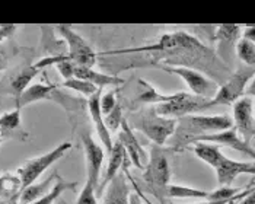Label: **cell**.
<instances>
[{"label": "cell", "mask_w": 255, "mask_h": 204, "mask_svg": "<svg viewBox=\"0 0 255 204\" xmlns=\"http://www.w3.org/2000/svg\"><path fill=\"white\" fill-rule=\"evenodd\" d=\"M162 53L165 56V66H181L196 70H203L213 76V81L219 85L225 83L232 75L229 66L220 60L216 53L201 44L196 37L185 32H171L163 34L155 44L127 48V50H114L102 53V56H117V54H133V53ZM163 59V60H165Z\"/></svg>", "instance_id": "obj_1"}, {"label": "cell", "mask_w": 255, "mask_h": 204, "mask_svg": "<svg viewBox=\"0 0 255 204\" xmlns=\"http://www.w3.org/2000/svg\"><path fill=\"white\" fill-rule=\"evenodd\" d=\"M232 127L234 118L229 115H188L179 118L174 134L175 144L172 149H185L196 137L226 131Z\"/></svg>", "instance_id": "obj_2"}, {"label": "cell", "mask_w": 255, "mask_h": 204, "mask_svg": "<svg viewBox=\"0 0 255 204\" xmlns=\"http://www.w3.org/2000/svg\"><path fill=\"white\" fill-rule=\"evenodd\" d=\"M143 181L147 191L155 196L160 204H168V187L171 185V168L162 146L152 144L149 162L144 168Z\"/></svg>", "instance_id": "obj_3"}, {"label": "cell", "mask_w": 255, "mask_h": 204, "mask_svg": "<svg viewBox=\"0 0 255 204\" xmlns=\"http://www.w3.org/2000/svg\"><path fill=\"white\" fill-rule=\"evenodd\" d=\"M177 124L178 120L159 115L155 108L146 111L138 117L137 121H134L138 131H141L149 140H152L153 144L157 146H163L175 134Z\"/></svg>", "instance_id": "obj_4"}, {"label": "cell", "mask_w": 255, "mask_h": 204, "mask_svg": "<svg viewBox=\"0 0 255 204\" xmlns=\"http://www.w3.org/2000/svg\"><path fill=\"white\" fill-rule=\"evenodd\" d=\"M70 149H72V143L63 142L60 143L57 147H54L53 150H50L41 156H37V158H32L23 163L16 172L19 175L20 183H22V190H25L26 187L35 183L53 163L60 161Z\"/></svg>", "instance_id": "obj_5"}, {"label": "cell", "mask_w": 255, "mask_h": 204, "mask_svg": "<svg viewBox=\"0 0 255 204\" xmlns=\"http://www.w3.org/2000/svg\"><path fill=\"white\" fill-rule=\"evenodd\" d=\"M156 66L159 69L165 70L166 73H171V75L181 78L191 89L193 95L200 97V98H206V100H213L216 97L220 85L196 69L181 67V66H165V64H156Z\"/></svg>", "instance_id": "obj_6"}, {"label": "cell", "mask_w": 255, "mask_h": 204, "mask_svg": "<svg viewBox=\"0 0 255 204\" xmlns=\"http://www.w3.org/2000/svg\"><path fill=\"white\" fill-rule=\"evenodd\" d=\"M255 76V67L241 66L229 79L219 86L216 97L212 100V106L216 105H234L236 101L244 98L248 82Z\"/></svg>", "instance_id": "obj_7"}, {"label": "cell", "mask_w": 255, "mask_h": 204, "mask_svg": "<svg viewBox=\"0 0 255 204\" xmlns=\"http://www.w3.org/2000/svg\"><path fill=\"white\" fill-rule=\"evenodd\" d=\"M209 108H212V100L200 98V97H196L193 94H187V92H182L181 98H178L177 101L155 106L159 115L168 117V118H175V120L188 117V115H194L197 112L206 111Z\"/></svg>", "instance_id": "obj_8"}, {"label": "cell", "mask_w": 255, "mask_h": 204, "mask_svg": "<svg viewBox=\"0 0 255 204\" xmlns=\"http://www.w3.org/2000/svg\"><path fill=\"white\" fill-rule=\"evenodd\" d=\"M59 31L60 37L64 40L67 45V56L76 66L83 67H94L97 63L98 54L92 50V47L83 40L78 32H75L70 26L60 25L56 28Z\"/></svg>", "instance_id": "obj_9"}, {"label": "cell", "mask_w": 255, "mask_h": 204, "mask_svg": "<svg viewBox=\"0 0 255 204\" xmlns=\"http://www.w3.org/2000/svg\"><path fill=\"white\" fill-rule=\"evenodd\" d=\"M44 100L59 102L60 105H63L66 109H69V106H67L69 102L73 103V102L79 101L75 98L66 97L63 92H60L59 86L54 83H35V85H31L18 100H15V106H19L22 109L23 106H26L29 103L44 101Z\"/></svg>", "instance_id": "obj_10"}, {"label": "cell", "mask_w": 255, "mask_h": 204, "mask_svg": "<svg viewBox=\"0 0 255 204\" xmlns=\"http://www.w3.org/2000/svg\"><path fill=\"white\" fill-rule=\"evenodd\" d=\"M39 73V69L35 64H23L18 69L12 70L9 75L3 78L0 82V92L9 94L15 100H18L20 95L29 88V82L32 81Z\"/></svg>", "instance_id": "obj_11"}, {"label": "cell", "mask_w": 255, "mask_h": 204, "mask_svg": "<svg viewBox=\"0 0 255 204\" xmlns=\"http://www.w3.org/2000/svg\"><path fill=\"white\" fill-rule=\"evenodd\" d=\"M234 127L238 134L251 144L255 139L254 102L251 97H244L234 103Z\"/></svg>", "instance_id": "obj_12"}, {"label": "cell", "mask_w": 255, "mask_h": 204, "mask_svg": "<svg viewBox=\"0 0 255 204\" xmlns=\"http://www.w3.org/2000/svg\"><path fill=\"white\" fill-rule=\"evenodd\" d=\"M82 144H83L85 158H86V181H89L98 191L99 184H101L99 183L101 168L105 158L104 149L92 139L89 133L82 134Z\"/></svg>", "instance_id": "obj_13"}, {"label": "cell", "mask_w": 255, "mask_h": 204, "mask_svg": "<svg viewBox=\"0 0 255 204\" xmlns=\"http://www.w3.org/2000/svg\"><path fill=\"white\" fill-rule=\"evenodd\" d=\"M197 142L212 143V144H222V146H228L231 149H235L238 152H242L244 155L250 156L251 159L255 161V147H253L250 143H247L236 131L235 127L226 130V131H220L215 134H207V136H200L193 139L190 144H194Z\"/></svg>", "instance_id": "obj_14"}, {"label": "cell", "mask_w": 255, "mask_h": 204, "mask_svg": "<svg viewBox=\"0 0 255 204\" xmlns=\"http://www.w3.org/2000/svg\"><path fill=\"white\" fill-rule=\"evenodd\" d=\"M118 142L121 143V146L124 147L128 159L131 161V163L136 168H138V169L146 168V165L149 162V156L146 155L144 149L138 143L137 137L134 136L133 130L130 128V125H128L126 118H124V121L120 127V131H118Z\"/></svg>", "instance_id": "obj_15"}, {"label": "cell", "mask_w": 255, "mask_h": 204, "mask_svg": "<svg viewBox=\"0 0 255 204\" xmlns=\"http://www.w3.org/2000/svg\"><path fill=\"white\" fill-rule=\"evenodd\" d=\"M241 31H242L241 26H234V25H222L215 28L212 41L217 42V57L223 63L232 57V51L234 48L236 50Z\"/></svg>", "instance_id": "obj_16"}, {"label": "cell", "mask_w": 255, "mask_h": 204, "mask_svg": "<svg viewBox=\"0 0 255 204\" xmlns=\"http://www.w3.org/2000/svg\"><path fill=\"white\" fill-rule=\"evenodd\" d=\"M101 97H102V89H98L91 98H88V109H89L91 120L94 122L95 131L98 134V139L104 144V147L107 149V152L110 153L114 147V143H113L108 127L105 125V120H104V115L101 111Z\"/></svg>", "instance_id": "obj_17"}, {"label": "cell", "mask_w": 255, "mask_h": 204, "mask_svg": "<svg viewBox=\"0 0 255 204\" xmlns=\"http://www.w3.org/2000/svg\"><path fill=\"white\" fill-rule=\"evenodd\" d=\"M0 134L3 139H15L20 142L28 137V134L22 128L19 106H15L12 111L3 112L0 115Z\"/></svg>", "instance_id": "obj_18"}, {"label": "cell", "mask_w": 255, "mask_h": 204, "mask_svg": "<svg viewBox=\"0 0 255 204\" xmlns=\"http://www.w3.org/2000/svg\"><path fill=\"white\" fill-rule=\"evenodd\" d=\"M126 161H128V156L126 153L124 147L121 146L120 142L114 143V147L110 152V161H108V165H107V171L104 174V180L99 184L97 196H102V193H104V190H107L108 184L111 183L120 174V169L124 166Z\"/></svg>", "instance_id": "obj_19"}, {"label": "cell", "mask_w": 255, "mask_h": 204, "mask_svg": "<svg viewBox=\"0 0 255 204\" xmlns=\"http://www.w3.org/2000/svg\"><path fill=\"white\" fill-rule=\"evenodd\" d=\"M130 187L127 183L126 172H120L117 177L108 184L107 193L102 197V204H130Z\"/></svg>", "instance_id": "obj_20"}, {"label": "cell", "mask_w": 255, "mask_h": 204, "mask_svg": "<svg viewBox=\"0 0 255 204\" xmlns=\"http://www.w3.org/2000/svg\"><path fill=\"white\" fill-rule=\"evenodd\" d=\"M59 172L54 171L50 177H47L45 180L39 181V183H34L32 185L26 187L25 190H22L19 196V204H32L35 202L41 200L42 197H45L54 187V181H57Z\"/></svg>", "instance_id": "obj_21"}, {"label": "cell", "mask_w": 255, "mask_h": 204, "mask_svg": "<svg viewBox=\"0 0 255 204\" xmlns=\"http://www.w3.org/2000/svg\"><path fill=\"white\" fill-rule=\"evenodd\" d=\"M75 78L91 82L99 89H102L104 86H108V85H123L124 83V79H121L118 76L107 75V73H102L98 70H94V67L91 69V67H83V66H76Z\"/></svg>", "instance_id": "obj_22"}, {"label": "cell", "mask_w": 255, "mask_h": 204, "mask_svg": "<svg viewBox=\"0 0 255 204\" xmlns=\"http://www.w3.org/2000/svg\"><path fill=\"white\" fill-rule=\"evenodd\" d=\"M138 86L141 88L140 95H138L137 101L143 103H153V105H162V103H169V102L177 101L178 98H181L182 92L177 94H160L156 88H153L150 83L144 79H138Z\"/></svg>", "instance_id": "obj_23"}, {"label": "cell", "mask_w": 255, "mask_h": 204, "mask_svg": "<svg viewBox=\"0 0 255 204\" xmlns=\"http://www.w3.org/2000/svg\"><path fill=\"white\" fill-rule=\"evenodd\" d=\"M244 163L245 162H238V161L229 159L228 156H223L222 161L215 168L219 185L220 187H231V184L235 181L236 177L244 174Z\"/></svg>", "instance_id": "obj_24"}, {"label": "cell", "mask_w": 255, "mask_h": 204, "mask_svg": "<svg viewBox=\"0 0 255 204\" xmlns=\"http://www.w3.org/2000/svg\"><path fill=\"white\" fill-rule=\"evenodd\" d=\"M22 183L18 174H3L0 175V200L19 199Z\"/></svg>", "instance_id": "obj_25"}, {"label": "cell", "mask_w": 255, "mask_h": 204, "mask_svg": "<svg viewBox=\"0 0 255 204\" xmlns=\"http://www.w3.org/2000/svg\"><path fill=\"white\" fill-rule=\"evenodd\" d=\"M193 152L198 159L204 161L207 165H210L212 168H216L219 162L222 161V158L225 156L217 144H212V143L197 142L193 146Z\"/></svg>", "instance_id": "obj_26"}, {"label": "cell", "mask_w": 255, "mask_h": 204, "mask_svg": "<svg viewBox=\"0 0 255 204\" xmlns=\"http://www.w3.org/2000/svg\"><path fill=\"white\" fill-rule=\"evenodd\" d=\"M209 191L198 190L194 187L185 185H169L168 187V199H206L209 197Z\"/></svg>", "instance_id": "obj_27"}, {"label": "cell", "mask_w": 255, "mask_h": 204, "mask_svg": "<svg viewBox=\"0 0 255 204\" xmlns=\"http://www.w3.org/2000/svg\"><path fill=\"white\" fill-rule=\"evenodd\" d=\"M76 187H78V183H69V181L63 180L59 175L57 183L54 184L53 190H51L45 197H42L41 200H38V202H35V203L32 204H54L56 203V200L59 199L64 191H67V190H72V191H73Z\"/></svg>", "instance_id": "obj_28"}, {"label": "cell", "mask_w": 255, "mask_h": 204, "mask_svg": "<svg viewBox=\"0 0 255 204\" xmlns=\"http://www.w3.org/2000/svg\"><path fill=\"white\" fill-rule=\"evenodd\" d=\"M236 54L244 63V66L255 67V44L251 41L241 38L236 44Z\"/></svg>", "instance_id": "obj_29"}, {"label": "cell", "mask_w": 255, "mask_h": 204, "mask_svg": "<svg viewBox=\"0 0 255 204\" xmlns=\"http://www.w3.org/2000/svg\"><path fill=\"white\" fill-rule=\"evenodd\" d=\"M60 86H61V88L72 89V91L79 92V94H82L83 97H88V98H91V97L99 89V88H97L94 83L82 81V79H78V78H72V79H69V81H64Z\"/></svg>", "instance_id": "obj_30"}, {"label": "cell", "mask_w": 255, "mask_h": 204, "mask_svg": "<svg viewBox=\"0 0 255 204\" xmlns=\"http://www.w3.org/2000/svg\"><path fill=\"white\" fill-rule=\"evenodd\" d=\"M247 187H220L215 191H212L207 197V202H231L235 196H238L241 191H244Z\"/></svg>", "instance_id": "obj_31"}, {"label": "cell", "mask_w": 255, "mask_h": 204, "mask_svg": "<svg viewBox=\"0 0 255 204\" xmlns=\"http://www.w3.org/2000/svg\"><path fill=\"white\" fill-rule=\"evenodd\" d=\"M104 120H105V125L108 127V130H110V133L111 131H117L120 130V127H121V124L124 121V117H123V108H121V105H120V102H118V105L107 115V117H104Z\"/></svg>", "instance_id": "obj_32"}, {"label": "cell", "mask_w": 255, "mask_h": 204, "mask_svg": "<svg viewBox=\"0 0 255 204\" xmlns=\"http://www.w3.org/2000/svg\"><path fill=\"white\" fill-rule=\"evenodd\" d=\"M76 204H99L97 200V188L89 181L85 183V187L79 194Z\"/></svg>", "instance_id": "obj_33"}, {"label": "cell", "mask_w": 255, "mask_h": 204, "mask_svg": "<svg viewBox=\"0 0 255 204\" xmlns=\"http://www.w3.org/2000/svg\"><path fill=\"white\" fill-rule=\"evenodd\" d=\"M117 105V95H116L114 91H110L107 94L102 92V97H101V111H102V115L104 117H107Z\"/></svg>", "instance_id": "obj_34"}, {"label": "cell", "mask_w": 255, "mask_h": 204, "mask_svg": "<svg viewBox=\"0 0 255 204\" xmlns=\"http://www.w3.org/2000/svg\"><path fill=\"white\" fill-rule=\"evenodd\" d=\"M56 67H57L59 73L61 75V78H63L64 81H69V79L75 78V69H76V64L70 60L69 57H67L66 60L57 63V64H56Z\"/></svg>", "instance_id": "obj_35"}, {"label": "cell", "mask_w": 255, "mask_h": 204, "mask_svg": "<svg viewBox=\"0 0 255 204\" xmlns=\"http://www.w3.org/2000/svg\"><path fill=\"white\" fill-rule=\"evenodd\" d=\"M16 31L15 25H0V41L7 40L10 38Z\"/></svg>", "instance_id": "obj_36"}, {"label": "cell", "mask_w": 255, "mask_h": 204, "mask_svg": "<svg viewBox=\"0 0 255 204\" xmlns=\"http://www.w3.org/2000/svg\"><path fill=\"white\" fill-rule=\"evenodd\" d=\"M242 38L251 41L255 44V26H248L244 29V34H242Z\"/></svg>", "instance_id": "obj_37"}, {"label": "cell", "mask_w": 255, "mask_h": 204, "mask_svg": "<svg viewBox=\"0 0 255 204\" xmlns=\"http://www.w3.org/2000/svg\"><path fill=\"white\" fill-rule=\"evenodd\" d=\"M6 69H7V57H6L3 48L0 47V72H3Z\"/></svg>", "instance_id": "obj_38"}, {"label": "cell", "mask_w": 255, "mask_h": 204, "mask_svg": "<svg viewBox=\"0 0 255 204\" xmlns=\"http://www.w3.org/2000/svg\"><path fill=\"white\" fill-rule=\"evenodd\" d=\"M236 204H255V187H254V190L244 199V200H241L239 203H236Z\"/></svg>", "instance_id": "obj_39"}, {"label": "cell", "mask_w": 255, "mask_h": 204, "mask_svg": "<svg viewBox=\"0 0 255 204\" xmlns=\"http://www.w3.org/2000/svg\"><path fill=\"white\" fill-rule=\"evenodd\" d=\"M245 95H247V97H254L255 98V76H254V79L251 81V85L247 88V91H245Z\"/></svg>", "instance_id": "obj_40"}, {"label": "cell", "mask_w": 255, "mask_h": 204, "mask_svg": "<svg viewBox=\"0 0 255 204\" xmlns=\"http://www.w3.org/2000/svg\"><path fill=\"white\" fill-rule=\"evenodd\" d=\"M130 204H141V200H140V197H138L137 193L130 196Z\"/></svg>", "instance_id": "obj_41"}, {"label": "cell", "mask_w": 255, "mask_h": 204, "mask_svg": "<svg viewBox=\"0 0 255 204\" xmlns=\"http://www.w3.org/2000/svg\"><path fill=\"white\" fill-rule=\"evenodd\" d=\"M16 200H19V199H13V200H0V204H16Z\"/></svg>", "instance_id": "obj_42"}, {"label": "cell", "mask_w": 255, "mask_h": 204, "mask_svg": "<svg viewBox=\"0 0 255 204\" xmlns=\"http://www.w3.org/2000/svg\"><path fill=\"white\" fill-rule=\"evenodd\" d=\"M1 142H3V137H1V134H0V144H1Z\"/></svg>", "instance_id": "obj_43"}]
</instances>
